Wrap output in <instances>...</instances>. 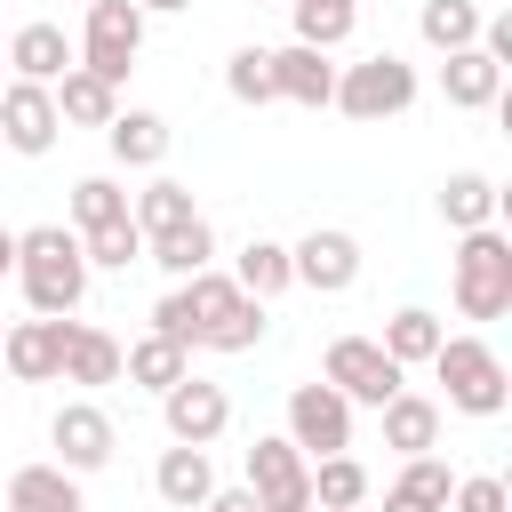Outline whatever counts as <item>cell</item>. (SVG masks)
Returning a JSON list of instances; mask_svg holds the SVG:
<instances>
[{"mask_svg": "<svg viewBox=\"0 0 512 512\" xmlns=\"http://www.w3.org/2000/svg\"><path fill=\"white\" fill-rule=\"evenodd\" d=\"M0 368H8L16 384H56V376H64V320H8Z\"/></svg>", "mask_w": 512, "mask_h": 512, "instance_id": "cell-14", "label": "cell"}, {"mask_svg": "<svg viewBox=\"0 0 512 512\" xmlns=\"http://www.w3.org/2000/svg\"><path fill=\"white\" fill-rule=\"evenodd\" d=\"M144 264H160L168 280H192V272H208V264H216V232H208V216H192L184 232H160V240H144Z\"/></svg>", "mask_w": 512, "mask_h": 512, "instance_id": "cell-29", "label": "cell"}, {"mask_svg": "<svg viewBox=\"0 0 512 512\" xmlns=\"http://www.w3.org/2000/svg\"><path fill=\"white\" fill-rule=\"evenodd\" d=\"M264 512H312V464L280 440V432H256L248 440V480H240Z\"/></svg>", "mask_w": 512, "mask_h": 512, "instance_id": "cell-9", "label": "cell"}, {"mask_svg": "<svg viewBox=\"0 0 512 512\" xmlns=\"http://www.w3.org/2000/svg\"><path fill=\"white\" fill-rule=\"evenodd\" d=\"M0 56H8V64H16V80H32V88H56V80L80 64V56H72V40H64V24H48V16L16 24Z\"/></svg>", "mask_w": 512, "mask_h": 512, "instance_id": "cell-15", "label": "cell"}, {"mask_svg": "<svg viewBox=\"0 0 512 512\" xmlns=\"http://www.w3.org/2000/svg\"><path fill=\"white\" fill-rule=\"evenodd\" d=\"M376 416H384V448H392V456H432V448H440V416H448V408H440V400H424V392H392Z\"/></svg>", "mask_w": 512, "mask_h": 512, "instance_id": "cell-19", "label": "cell"}, {"mask_svg": "<svg viewBox=\"0 0 512 512\" xmlns=\"http://www.w3.org/2000/svg\"><path fill=\"white\" fill-rule=\"evenodd\" d=\"M368 504V464L344 448V456H320L312 464V512H360Z\"/></svg>", "mask_w": 512, "mask_h": 512, "instance_id": "cell-33", "label": "cell"}, {"mask_svg": "<svg viewBox=\"0 0 512 512\" xmlns=\"http://www.w3.org/2000/svg\"><path fill=\"white\" fill-rule=\"evenodd\" d=\"M8 272H16V232L0 224V280H8Z\"/></svg>", "mask_w": 512, "mask_h": 512, "instance_id": "cell-41", "label": "cell"}, {"mask_svg": "<svg viewBox=\"0 0 512 512\" xmlns=\"http://www.w3.org/2000/svg\"><path fill=\"white\" fill-rule=\"evenodd\" d=\"M80 256H88V272H128V264H144V232L128 216L96 224V232H80Z\"/></svg>", "mask_w": 512, "mask_h": 512, "instance_id": "cell-35", "label": "cell"}, {"mask_svg": "<svg viewBox=\"0 0 512 512\" xmlns=\"http://www.w3.org/2000/svg\"><path fill=\"white\" fill-rule=\"evenodd\" d=\"M480 0H424L416 8V32H424V48H440V56H456V48H480Z\"/></svg>", "mask_w": 512, "mask_h": 512, "instance_id": "cell-31", "label": "cell"}, {"mask_svg": "<svg viewBox=\"0 0 512 512\" xmlns=\"http://www.w3.org/2000/svg\"><path fill=\"white\" fill-rule=\"evenodd\" d=\"M448 296H456V312H464V320H504V312H512V240H504V224L456 232Z\"/></svg>", "mask_w": 512, "mask_h": 512, "instance_id": "cell-2", "label": "cell"}, {"mask_svg": "<svg viewBox=\"0 0 512 512\" xmlns=\"http://www.w3.org/2000/svg\"><path fill=\"white\" fill-rule=\"evenodd\" d=\"M64 384H120V336H104L96 320H64Z\"/></svg>", "mask_w": 512, "mask_h": 512, "instance_id": "cell-20", "label": "cell"}, {"mask_svg": "<svg viewBox=\"0 0 512 512\" xmlns=\"http://www.w3.org/2000/svg\"><path fill=\"white\" fill-rule=\"evenodd\" d=\"M200 512H264V504H256L248 488H208V504H200Z\"/></svg>", "mask_w": 512, "mask_h": 512, "instance_id": "cell-39", "label": "cell"}, {"mask_svg": "<svg viewBox=\"0 0 512 512\" xmlns=\"http://www.w3.org/2000/svg\"><path fill=\"white\" fill-rule=\"evenodd\" d=\"M8 512H88V496L64 464H16L8 472Z\"/></svg>", "mask_w": 512, "mask_h": 512, "instance_id": "cell-21", "label": "cell"}, {"mask_svg": "<svg viewBox=\"0 0 512 512\" xmlns=\"http://www.w3.org/2000/svg\"><path fill=\"white\" fill-rule=\"evenodd\" d=\"M448 512H512V488H504L496 472H464V480L448 488Z\"/></svg>", "mask_w": 512, "mask_h": 512, "instance_id": "cell-38", "label": "cell"}, {"mask_svg": "<svg viewBox=\"0 0 512 512\" xmlns=\"http://www.w3.org/2000/svg\"><path fill=\"white\" fill-rule=\"evenodd\" d=\"M72 56H80V72H96V80L120 88V80L136 72V56H144V8H136V0H96Z\"/></svg>", "mask_w": 512, "mask_h": 512, "instance_id": "cell-6", "label": "cell"}, {"mask_svg": "<svg viewBox=\"0 0 512 512\" xmlns=\"http://www.w3.org/2000/svg\"><path fill=\"white\" fill-rule=\"evenodd\" d=\"M48 96H56V120H64V128H112V112H120V88L96 80V72H80V64H72Z\"/></svg>", "mask_w": 512, "mask_h": 512, "instance_id": "cell-24", "label": "cell"}, {"mask_svg": "<svg viewBox=\"0 0 512 512\" xmlns=\"http://www.w3.org/2000/svg\"><path fill=\"white\" fill-rule=\"evenodd\" d=\"M200 208H192V184H176V176H152L144 192H128V224L144 232V240H160V232H184Z\"/></svg>", "mask_w": 512, "mask_h": 512, "instance_id": "cell-26", "label": "cell"}, {"mask_svg": "<svg viewBox=\"0 0 512 512\" xmlns=\"http://www.w3.org/2000/svg\"><path fill=\"white\" fill-rule=\"evenodd\" d=\"M136 8H144V16H184L192 0H136Z\"/></svg>", "mask_w": 512, "mask_h": 512, "instance_id": "cell-40", "label": "cell"}, {"mask_svg": "<svg viewBox=\"0 0 512 512\" xmlns=\"http://www.w3.org/2000/svg\"><path fill=\"white\" fill-rule=\"evenodd\" d=\"M240 304V288H232V272H192V280H176L160 304H152V336H168V344H184V352H200L208 336H216V320Z\"/></svg>", "mask_w": 512, "mask_h": 512, "instance_id": "cell-5", "label": "cell"}, {"mask_svg": "<svg viewBox=\"0 0 512 512\" xmlns=\"http://www.w3.org/2000/svg\"><path fill=\"white\" fill-rule=\"evenodd\" d=\"M288 272H296V288H312V296H344V288H360V240H352L344 224H312V232L288 248Z\"/></svg>", "mask_w": 512, "mask_h": 512, "instance_id": "cell-12", "label": "cell"}, {"mask_svg": "<svg viewBox=\"0 0 512 512\" xmlns=\"http://www.w3.org/2000/svg\"><path fill=\"white\" fill-rule=\"evenodd\" d=\"M208 488H216V464H208V448H160V464H152V496L168 504V512H200L208 504Z\"/></svg>", "mask_w": 512, "mask_h": 512, "instance_id": "cell-18", "label": "cell"}, {"mask_svg": "<svg viewBox=\"0 0 512 512\" xmlns=\"http://www.w3.org/2000/svg\"><path fill=\"white\" fill-rule=\"evenodd\" d=\"M264 328H272V320H264V304H256V296H240V304L216 320V336H208L200 352H256V344H264Z\"/></svg>", "mask_w": 512, "mask_h": 512, "instance_id": "cell-37", "label": "cell"}, {"mask_svg": "<svg viewBox=\"0 0 512 512\" xmlns=\"http://www.w3.org/2000/svg\"><path fill=\"white\" fill-rule=\"evenodd\" d=\"M0 336H8V320H0Z\"/></svg>", "mask_w": 512, "mask_h": 512, "instance_id": "cell-42", "label": "cell"}, {"mask_svg": "<svg viewBox=\"0 0 512 512\" xmlns=\"http://www.w3.org/2000/svg\"><path fill=\"white\" fill-rule=\"evenodd\" d=\"M416 64L408 56H392V48H376V56H360V64H336V112L344 120H400L408 104H416Z\"/></svg>", "mask_w": 512, "mask_h": 512, "instance_id": "cell-4", "label": "cell"}, {"mask_svg": "<svg viewBox=\"0 0 512 512\" xmlns=\"http://www.w3.org/2000/svg\"><path fill=\"white\" fill-rule=\"evenodd\" d=\"M304 464L320 456H344L352 448V400L328 392V384H288V432H280Z\"/></svg>", "mask_w": 512, "mask_h": 512, "instance_id": "cell-8", "label": "cell"}, {"mask_svg": "<svg viewBox=\"0 0 512 512\" xmlns=\"http://www.w3.org/2000/svg\"><path fill=\"white\" fill-rule=\"evenodd\" d=\"M224 96H232V104H256V112L280 104V96H272V48H232V56H224Z\"/></svg>", "mask_w": 512, "mask_h": 512, "instance_id": "cell-34", "label": "cell"}, {"mask_svg": "<svg viewBox=\"0 0 512 512\" xmlns=\"http://www.w3.org/2000/svg\"><path fill=\"white\" fill-rule=\"evenodd\" d=\"M80 8H96V0H80Z\"/></svg>", "mask_w": 512, "mask_h": 512, "instance_id": "cell-43", "label": "cell"}, {"mask_svg": "<svg viewBox=\"0 0 512 512\" xmlns=\"http://www.w3.org/2000/svg\"><path fill=\"white\" fill-rule=\"evenodd\" d=\"M120 376L136 384V392H168V384H184L192 376V352L184 344H168V336H136V344H120Z\"/></svg>", "mask_w": 512, "mask_h": 512, "instance_id": "cell-23", "label": "cell"}, {"mask_svg": "<svg viewBox=\"0 0 512 512\" xmlns=\"http://www.w3.org/2000/svg\"><path fill=\"white\" fill-rule=\"evenodd\" d=\"M104 144H112L120 168H160V160H168V120L144 112V104H120L112 128H104Z\"/></svg>", "mask_w": 512, "mask_h": 512, "instance_id": "cell-22", "label": "cell"}, {"mask_svg": "<svg viewBox=\"0 0 512 512\" xmlns=\"http://www.w3.org/2000/svg\"><path fill=\"white\" fill-rule=\"evenodd\" d=\"M88 256H80V232L72 224H32L16 232V288L32 304V320H72L88 304Z\"/></svg>", "mask_w": 512, "mask_h": 512, "instance_id": "cell-1", "label": "cell"}, {"mask_svg": "<svg viewBox=\"0 0 512 512\" xmlns=\"http://www.w3.org/2000/svg\"><path fill=\"white\" fill-rule=\"evenodd\" d=\"M496 208H504V192H496V176H480V168H456V176L440 184V224H448V232H480V224H496Z\"/></svg>", "mask_w": 512, "mask_h": 512, "instance_id": "cell-25", "label": "cell"}, {"mask_svg": "<svg viewBox=\"0 0 512 512\" xmlns=\"http://www.w3.org/2000/svg\"><path fill=\"white\" fill-rule=\"evenodd\" d=\"M232 288H240V296H256V304L288 296V288H296V272H288V248H280V240H248V248L232 256Z\"/></svg>", "mask_w": 512, "mask_h": 512, "instance_id": "cell-30", "label": "cell"}, {"mask_svg": "<svg viewBox=\"0 0 512 512\" xmlns=\"http://www.w3.org/2000/svg\"><path fill=\"white\" fill-rule=\"evenodd\" d=\"M128 216V192L112 176H80L72 184V232H96V224H120Z\"/></svg>", "mask_w": 512, "mask_h": 512, "instance_id": "cell-36", "label": "cell"}, {"mask_svg": "<svg viewBox=\"0 0 512 512\" xmlns=\"http://www.w3.org/2000/svg\"><path fill=\"white\" fill-rule=\"evenodd\" d=\"M424 368L448 384L456 416H504V400H512V368H504V352L488 336H440V352Z\"/></svg>", "mask_w": 512, "mask_h": 512, "instance_id": "cell-3", "label": "cell"}, {"mask_svg": "<svg viewBox=\"0 0 512 512\" xmlns=\"http://www.w3.org/2000/svg\"><path fill=\"white\" fill-rule=\"evenodd\" d=\"M400 376H408V368H392L376 336H336V344L320 352V384H328V392H344L352 408H384L392 392H408Z\"/></svg>", "mask_w": 512, "mask_h": 512, "instance_id": "cell-7", "label": "cell"}, {"mask_svg": "<svg viewBox=\"0 0 512 512\" xmlns=\"http://www.w3.org/2000/svg\"><path fill=\"white\" fill-rule=\"evenodd\" d=\"M448 488H456V472L440 456H400V480L384 488V512H448Z\"/></svg>", "mask_w": 512, "mask_h": 512, "instance_id": "cell-27", "label": "cell"}, {"mask_svg": "<svg viewBox=\"0 0 512 512\" xmlns=\"http://www.w3.org/2000/svg\"><path fill=\"white\" fill-rule=\"evenodd\" d=\"M56 136H64L56 96L32 88V80H8V88H0V144L24 152V160H40V152H56Z\"/></svg>", "mask_w": 512, "mask_h": 512, "instance_id": "cell-13", "label": "cell"}, {"mask_svg": "<svg viewBox=\"0 0 512 512\" xmlns=\"http://www.w3.org/2000/svg\"><path fill=\"white\" fill-rule=\"evenodd\" d=\"M48 464H64L72 480H88V472H104L112 464V448H120V432H112V416L96 408V400H64L56 416H48Z\"/></svg>", "mask_w": 512, "mask_h": 512, "instance_id": "cell-11", "label": "cell"}, {"mask_svg": "<svg viewBox=\"0 0 512 512\" xmlns=\"http://www.w3.org/2000/svg\"><path fill=\"white\" fill-rule=\"evenodd\" d=\"M288 16H296V48H320V56H336L360 24L352 0H288Z\"/></svg>", "mask_w": 512, "mask_h": 512, "instance_id": "cell-32", "label": "cell"}, {"mask_svg": "<svg viewBox=\"0 0 512 512\" xmlns=\"http://www.w3.org/2000/svg\"><path fill=\"white\" fill-rule=\"evenodd\" d=\"M440 96H448V112H496L504 64H488L480 48H456V56H440Z\"/></svg>", "mask_w": 512, "mask_h": 512, "instance_id": "cell-17", "label": "cell"}, {"mask_svg": "<svg viewBox=\"0 0 512 512\" xmlns=\"http://www.w3.org/2000/svg\"><path fill=\"white\" fill-rule=\"evenodd\" d=\"M440 336H448V328H440V312L400 304V312L384 320V336H376V344H384V360H392V368H424V360L440 352Z\"/></svg>", "mask_w": 512, "mask_h": 512, "instance_id": "cell-28", "label": "cell"}, {"mask_svg": "<svg viewBox=\"0 0 512 512\" xmlns=\"http://www.w3.org/2000/svg\"><path fill=\"white\" fill-rule=\"evenodd\" d=\"M272 96L280 104H304V112H320L328 96H336V64L320 56V48H272Z\"/></svg>", "mask_w": 512, "mask_h": 512, "instance_id": "cell-16", "label": "cell"}, {"mask_svg": "<svg viewBox=\"0 0 512 512\" xmlns=\"http://www.w3.org/2000/svg\"><path fill=\"white\" fill-rule=\"evenodd\" d=\"M160 424H168L176 448H216L232 432V392L208 384V376H184V384L160 392Z\"/></svg>", "mask_w": 512, "mask_h": 512, "instance_id": "cell-10", "label": "cell"}]
</instances>
